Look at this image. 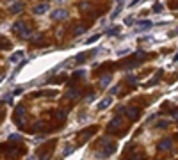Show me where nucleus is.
Listing matches in <instances>:
<instances>
[{"label":"nucleus","instance_id":"obj_12","mask_svg":"<svg viewBox=\"0 0 178 160\" xmlns=\"http://www.w3.org/2000/svg\"><path fill=\"white\" fill-rule=\"evenodd\" d=\"M162 73H164V71H162V70H159V71L155 73V77L151 78V82H148L146 85L150 87V85H155V84H159V80H160V77H162Z\"/></svg>","mask_w":178,"mask_h":160},{"label":"nucleus","instance_id":"obj_29","mask_svg":"<svg viewBox=\"0 0 178 160\" xmlns=\"http://www.w3.org/2000/svg\"><path fill=\"white\" fill-rule=\"evenodd\" d=\"M141 0H132V2H130V4H128V7H135L137 6V4H139Z\"/></svg>","mask_w":178,"mask_h":160},{"label":"nucleus","instance_id":"obj_28","mask_svg":"<svg viewBox=\"0 0 178 160\" xmlns=\"http://www.w3.org/2000/svg\"><path fill=\"white\" fill-rule=\"evenodd\" d=\"M128 84H130V85L137 84V78H135V77H128Z\"/></svg>","mask_w":178,"mask_h":160},{"label":"nucleus","instance_id":"obj_21","mask_svg":"<svg viewBox=\"0 0 178 160\" xmlns=\"http://www.w3.org/2000/svg\"><path fill=\"white\" fill-rule=\"evenodd\" d=\"M9 141H13V142H16V141H22V137H20L18 133H11V135H9Z\"/></svg>","mask_w":178,"mask_h":160},{"label":"nucleus","instance_id":"obj_14","mask_svg":"<svg viewBox=\"0 0 178 160\" xmlns=\"http://www.w3.org/2000/svg\"><path fill=\"white\" fill-rule=\"evenodd\" d=\"M30 36H32V30H30V28H25V30H23V32L22 34H20V38H22V39H30Z\"/></svg>","mask_w":178,"mask_h":160},{"label":"nucleus","instance_id":"obj_2","mask_svg":"<svg viewBox=\"0 0 178 160\" xmlns=\"http://www.w3.org/2000/svg\"><path fill=\"white\" fill-rule=\"evenodd\" d=\"M50 18L52 20H64V18H68V11L66 9H54V11L50 13Z\"/></svg>","mask_w":178,"mask_h":160},{"label":"nucleus","instance_id":"obj_5","mask_svg":"<svg viewBox=\"0 0 178 160\" xmlns=\"http://www.w3.org/2000/svg\"><path fill=\"white\" fill-rule=\"evenodd\" d=\"M157 148H159V151H167V149L173 148V139H162L160 142L157 144Z\"/></svg>","mask_w":178,"mask_h":160},{"label":"nucleus","instance_id":"obj_25","mask_svg":"<svg viewBox=\"0 0 178 160\" xmlns=\"http://www.w3.org/2000/svg\"><path fill=\"white\" fill-rule=\"evenodd\" d=\"M84 61H86V55H84V54H80V55H77V62H78V64H82Z\"/></svg>","mask_w":178,"mask_h":160},{"label":"nucleus","instance_id":"obj_20","mask_svg":"<svg viewBox=\"0 0 178 160\" xmlns=\"http://www.w3.org/2000/svg\"><path fill=\"white\" fill-rule=\"evenodd\" d=\"M162 9H164V7H162V4H159V2H157V4H153V13H157V14H159V13H162Z\"/></svg>","mask_w":178,"mask_h":160},{"label":"nucleus","instance_id":"obj_32","mask_svg":"<svg viewBox=\"0 0 178 160\" xmlns=\"http://www.w3.org/2000/svg\"><path fill=\"white\" fill-rule=\"evenodd\" d=\"M48 157H50V155H45V157H43L41 160H48Z\"/></svg>","mask_w":178,"mask_h":160},{"label":"nucleus","instance_id":"obj_27","mask_svg":"<svg viewBox=\"0 0 178 160\" xmlns=\"http://www.w3.org/2000/svg\"><path fill=\"white\" fill-rule=\"evenodd\" d=\"M128 52H130L128 48H123V50H119V52H118V55H119V57H121V55H127Z\"/></svg>","mask_w":178,"mask_h":160},{"label":"nucleus","instance_id":"obj_16","mask_svg":"<svg viewBox=\"0 0 178 160\" xmlns=\"http://www.w3.org/2000/svg\"><path fill=\"white\" fill-rule=\"evenodd\" d=\"M55 116H57V119H66L68 112L64 111V109H61V111H57V112H55Z\"/></svg>","mask_w":178,"mask_h":160},{"label":"nucleus","instance_id":"obj_36","mask_svg":"<svg viewBox=\"0 0 178 160\" xmlns=\"http://www.w3.org/2000/svg\"><path fill=\"white\" fill-rule=\"evenodd\" d=\"M29 160H32V158H29Z\"/></svg>","mask_w":178,"mask_h":160},{"label":"nucleus","instance_id":"obj_10","mask_svg":"<svg viewBox=\"0 0 178 160\" xmlns=\"http://www.w3.org/2000/svg\"><path fill=\"white\" fill-rule=\"evenodd\" d=\"M125 114H127V116L130 117L132 121L139 117V111H137V109H134V107H127V112H125Z\"/></svg>","mask_w":178,"mask_h":160},{"label":"nucleus","instance_id":"obj_9","mask_svg":"<svg viewBox=\"0 0 178 160\" xmlns=\"http://www.w3.org/2000/svg\"><path fill=\"white\" fill-rule=\"evenodd\" d=\"M111 103H112V98H111V96H107V98H103L100 103H98L96 109H98V111H105L107 107H111Z\"/></svg>","mask_w":178,"mask_h":160},{"label":"nucleus","instance_id":"obj_19","mask_svg":"<svg viewBox=\"0 0 178 160\" xmlns=\"http://www.w3.org/2000/svg\"><path fill=\"white\" fill-rule=\"evenodd\" d=\"M66 96H68V98H77V96H78V91H77V89H70V91L66 93Z\"/></svg>","mask_w":178,"mask_h":160},{"label":"nucleus","instance_id":"obj_24","mask_svg":"<svg viewBox=\"0 0 178 160\" xmlns=\"http://www.w3.org/2000/svg\"><path fill=\"white\" fill-rule=\"evenodd\" d=\"M45 141V135H38V137L34 139V144H39V142H43Z\"/></svg>","mask_w":178,"mask_h":160},{"label":"nucleus","instance_id":"obj_6","mask_svg":"<svg viewBox=\"0 0 178 160\" xmlns=\"http://www.w3.org/2000/svg\"><path fill=\"white\" fill-rule=\"evenodd\" d=\"M121 126V117L119 116H116V117H112V121H111V125L107 126V132L109 133H112V132H116L118 128Z\"/></svg>","mask_w":178,"mask_h":160},{"label":"nucleus","instance_id":"obj_22","mask_svg":"<svg viewBox=\"0 0 178 160\" xmlns=\"http://www.w3.org/2000/svg\"><path fill=\"white\" fill-rule=\"evenodd\" d=\"M73 32H75V34H77V36H78V34H84V32H86V28H84V27H78V25H77V27H75V30H73Z\"/></svg>","mask_w":178,"mask_h":160},{"label":"nucleus","instance_id":"obj_23","mask_svg":"<svg viewBox=\"0 0 178 160\" xmlns=\"http://www.w3.org/2000/svg\"><path fill=\"white\" fill-rule=\"evenodd\" d=\"M62 153H64V157H68V155H71V153H73V148H71V146H66V149H64Z\"/></svg>","mask_w":178,"mask_h":160},{"label":"nucleus","instance_id":"obj_33","mask_svg":"<svg viewBox=\"0 0 178 160\" xmlns=\"http://www.w3.org/2000/svg\"><path fill=\"white\" fill-rule=\"evenodd\" d=\"M173 61H178V54H176V55H175V57H173Z\"/></svg>","mask_w":178,"mask_h":160},{"label":"nucleus","instance_id":"obj_26","mask_svg":"<svg viewBox=\"0 0 178 160\" xmlns=\"http://www.w3.org/2000/svg\"><path fill=\"white\" fill-rule=\"evenodd\" d=\"M132 22H134V16H127V18H125V25H132Z\"/></svg>","mask_w":178,"mask_h":160},{"label":"nucleus","instance_id":"obj_13","mask_svg":"<svg viewBox=\"0 0 178 160\" xmlns=\"http://www.w3.org/2000/svg\"><path fill=\"white\" fill-rule=\"evenodd\" d=\"M111 80H112V75H105V77H102L100 85H102V87H107V85L111 84Z\"/></svg>","mask_w":178,"mask_h":160},{"label":"nucleus","instance_id":"obj_17","mask_svg":"<svg viewBox=\"0 0 178 160\" xmlns=\"http://www.w3.org/2000/svg\"><path fill=\"white\" fill-rule=\"evenodd\" d=\"M98 39H100V34H95V36H91V38L86 41V44H93V43H96Z\"/></svg>","mask_w":178,"mask_h":160},{"label":"nucleus","instance_id":"obj_18","mask_svg":"<svg viewBox=\"0 0 178 160\" xmlns=\"http://www.w3.org/2000/svg\"><path fill=\"white\" fill-rule=\"evenodd\" d=\"M121 9H123V4H118V6H116V9H114V13L111 14V18H112V20H114V18H116L118 14H119V11H121Z\"/></svg>","mask_w":178,"mask_h":160},{"label":"nucleus","instance_id":"obj_34","mask_svg":"<svg viewBox=\"0 0 178 160\" xmlns=\"http://www.w3.org/2000/svg\"><path fill=\"white\" fill-rule=\"evenodd\" d=\"M116 2H118V4H123V2H125V0H116Z\"/></svg>","mask_w":178,"mask_h":160},{"label":"nucleus","instance_id":"obj_35","mask_svg":"<svg viewBox=\"0 0 178 160\" xmlns=\"http://www.w3.org/2000/svg\"><path fill=\"white\" fill-rule=\"evenodd\" d=\"M175 119H178V112H175Z\"/></svg>","mask_w":178,"mask_h":160},{"label":"nucleus","instance_id":"obj_8","mask_svg":"<svg viewBox=\"0 0 178 160\" xmlns=\"http://www.w3.org/2000/svg\"><path fill=\"white\" fill-rule=\"evenodd\" d=\"M13 32H16V34H22L25 28H27V25H25V22H14V25H13Z\"/></svg>","mask_w":178,"mask_h":160},{"label":"nucleus","instance_id":"obj_4","mask_svg":"<svg viewBox=\"0 0 178 160\" xmlns=\"http://www.w3.org/2000/svg\"><path fill=\"white\" fill-rule=\"evenodd\" d=\"M23 7H25V4H23L22 0H16V2H13L11 6H9V13H13V14H18V13L23 11Z\"/></svg>","mask_w":178,"mask_h":160},{"label":"nucleus","instance_id":"obj_30","mask_svg":"<svg viewBox=\"0 0 178 160\" xmlns=\"http://www.w3.org/2000/svg\"><path fill=\"white\" fill-rule=\"evenodd\" d=\"M157 126H159V128H162V126L166 128V126H167V121H160L159 125H157Z\"/></svg>","mask_w":178,"mask_h":160},{"label":"nucleus","instance_id":"obj_7","mask_svg":"<svg viewBox=\"0 0 178 160\" xmlns=\"http://www.w3.org/2000/svg\"><path fill=\"white\" fill-rule=\"evenodd\" d=\"M48 9H50V7H48V4H38V6H34L32 13L36 14V16H41V14H45Z\"/></svg>","mask_w":178,"mask_h":160},{"label":"nucleus","instance_id":"obj_31","mask_svg":"<svg viewBox=\"0 0 178 160\" xmlns=\"http://www.w3.org/2000/svg\"><path fill=\"white\" fill-rule=\"evenodd\" d=\"M22 91H23V87H18V89H14V93H13V94H20Z\"/></svg>","mask_w":178,"mask_h":160},{"label":"nucleus","instance_id":"obj_11","mask_svg":"<svg viewBox=\"0 0 178 160\" xmlns=\"http://www.w3.org/2000/svg\"><path fill=\"white\" fill-rule=\"evenodd\" d=\"M20 59H23V52L22 50H18V52H14L13 55H9V62H16V61H20Z\"/></svg>","mask_w":178,"mask_h":160},{"label":"nucleus","instance_id":"obj_15","mask_svg":"<svg viewBox=\"0 0 178 160\" xmlns=\"http://www.w3.org/2000/svg\"><path fill=\"white\" fill-rule=\"evenodd\" d=\"M119 30H121V27H112V28H109V30H107V38H111V36H116Z\"/></svg>","mask_w":178,"mask_h":160},{"label":"nucleus","instance_id":"obj_1","mask_svg":"<svg viewBox=\"0 0 178 160\" xmlns=\"http://www.w3.org/2000/svg\"><path fill=\"white\" fill-rule=\"evenodd\" d=\"M25 116H27L25 107H23V105H18L16 111H14V121H16V125L23 126V125H25Z\"/></svg>","mask_w":178,"mask_h":160},{"label":"nucleus","instance_id":"obj_3","mask_svg":"<svg viewBox=\"0 0 178 160\" xmlns=\"http://www.w3.org/2000/svg\"><path fill=\"white\" fill-rule=\"evenodd\" d=\"M153 27V22L151 20H141L137 22V27H135V32H143V30H148V28Z\"/></svg>","mask_w":178,"mask_h":160}]
</instances>
